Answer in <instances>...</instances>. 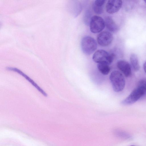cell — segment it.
<instances>
[{
    "label": "cell",
    "mask_w": 146,
    "mask_h": 146,
    "mask_svg": "<svg viewBox=\"0 0 146 146\" xmlns=\"http://www.w3.org/2000/svg\"><path fill=\"white\" fill-rule=\"evenodd\" d=\"M146 93V91L138 86L130 94L121 102L123 105H130L134 103Z\"/></svg>",
    "instance_id": "4"
},
{
    "label": "cell",
    "mask_w": 146,
    "mask_h": 146,
    "mask_svg": "<svg viewBox=\"0 0 146 146\" xmlns=\"http://www.w3.org/2000/svg\"><path fill=\"white\" fill-rule=\"evenodd\" d=\"M135 146L134 145H130V146Z\"/></svg>",
    "instance_id": "18"
},
{
    "label": "cell",
    "mask_w": 146,
    "mask_h": 146,
    "mask_svg": "<svg viewBox=\"0 0 146 146\" xmlns=\"http://www.w3.org/2000/svg\"><path fill=\"white\" fill-rule=\"evenodd\" d=\"M130 61L134 70L138 71L140 69V66L137 55L134 54H132L130 56Z\"/></svg>",
    "instance_id": "11"
},
{
    "label": "cell",
    "mask_w": 146,
    "mask_h": 146,
    "mask_svg": "<svg viewBox=\"0 0 146 146\" xmlns=\"http://www.w3.org/2000/svg\"><path fill=\"white\" fill-rule=\"evenodd\" d=\"M115 55L112 53H110L102 49L96 51L92 56L93 61L98 64L105 63L110 65L113 61Z\"/></svg>",
    "instance_id": "2"
},
{
    "label": "cell",
    "mask_w": 146,
    "mask_h": 146,
    "mask_svg": "<svg viewBox=\"0 0 146 146\" xmlns=\"http://www.w3.org/2000/svg\"><path fill=\"white\" fill-rule=\"evenodd\" d=\"M6 70L17 72L24 77L34 86L40 93L45 97L47 96L46 93L29 76L25 74L19 69L15 68L7 67H6Z\"/></svg>",
    "instance_id": "6"
},
{
    "label": "cell",
    "mask_w": 146,
    "mask_h": 146,
    "mask_svg": "<svg viewBox=\"0 0 146 146\" xmlns=\"http://www.w3.org/2000/svg\"><path fill=\"white\" fill-rule=\"evenodd\" d=\"M98 68L99 71L103 74L107 75L110 72V68L109 65L105 63L98 64Z\"/></svg>",
    "instance_id": "12"
},
{
    "label": "cell",
    "mask_w": 146,
    "mask_h": 146,
    "mask_svg": "<svg viewBox=\"0 0 146 146\" xmlns=\"http://www.w3.org/2000/svg\"><path fill=\"white\" fill-rule=\"evenodd\" d=\"M90 11L87 10L85 12L84 16V21L86 25H89L90 21L92 17Z\"/></svg>",
    "instance_id": "13"
},
{
    "label": "cell",
    "mask_w": 146,
    "mask_h": 146,
    "mask_svg": "<svg viewBox=\"0 0 146 146\" xmlns=\"http://www.w3.org/2000/svg\"><path fill=\"white\" fill-rule=\"evenodd\" d=\"M113 35L110 32L104 31L100 33L97 36V41L98 44L103 46L110 44L112 41Z\"/></svg>",
    "instance_id": "7"
},
{
    "label": "cell",
    "mask_w": 146,
    "mask_h": 146,
    "mask_svg": "<svg viewBox=\"0 0 146 146\" xmlns=\"http://www.w3.org/2000/svg\"><path fill=\"white\" fill-rule=\"evenodd\" d=\"M117 65L126 77L130 76L131 74V68L128 62L124 60H120L117 62Z\"/></svg>",
    "instance_id": "9"
},
{
    "label": "cell",
    "mask_w": 146,
    "mask_h": 146,
    "mask_svg": "<svg viewBox=\"0 0 146 146\" xmlns=\"http://www.w3.org/2000/svg\"><path fill=\"white\" fill-rule=\"evenodd\" d=\"M106 2L104 0H96L94 1V3L96 6L99 7H103Z\"/></svg>",
    "instance_id": "16"
},
{
    "label": "cell",
    "mask_w": 146,
    "mask_h": 146,
    "mask_svg": "<svg viewBox=\"0 0 146 146\" xmlns=\"http://www.w3.org/2000/svg\"><path fill=\"white\" fill-rule=\"evenodd\" d=\"M144 1H145V2L146 3V0H145Z\"/></svg>",
    "instance_id": "19"
},
{
    "label": "cell",
    "mask_w": 146,
    "mask_h": 146,
    "mask_svg": "<svg viewBox=\"0 0 146 146\" xmlns=\"http://www.w3.org/2000/svg\"><path fill=\"white\" fill-rule=\"evenodd\" d=\"M138 86L141 87L146 91V78L140 81L139 83Z\"/></svg>",
    "instance_id": "15"
},
{
    "label": "cell",
    "mask_w": 146,
    "mask_h": 146,
    "mask_svg": "<svg viewBox=\"0 0 146 146\" xmlns=\"http://www.w3.org/2000/svg\"><path fill=\"white\" fill-rule=\"evenodd\" d=\"M104 21L105 25L110 32L115 33L118 31L119 30L118 27L111 17H106Z\"/></svg>",
    "instance_id": "10"
},
{
    "label": "cell",
    "mask_w": 146,
    "mask_h": 146,
    "mask_svg": "<svg viewBox=\"0 0 146 146\" xmlns=\"http://www.w3.org/2000/svg\"><path fill=\"white\" fill-rule=\"evenodd\" d=\"M143 69L145 72L146 73V62H145L143 64Z\"/></svg>",
    "instance_id": "17"
},
{
    "label": "cell",
    "mask_w": 146,
    "mask_h": 146,
    "mask_svg": "<svg viewBox=\"0 0 146 146\" xmlns=\"http://www.w3.org/2000/svg\"><path fill=\"white\" fill-rule=\"evenodd\" d=\"M89 25L91 31L94 33L101 32L104 29L105 26L104 19L101 17L97 15L92 17Z\"/></svg>",
    "instance_id": "5"
},
{
    "label": "cell",
    "mask_w": 146,
    "mask_h": 146,
    "mask_svg": "<svg viewBox=\"0 0 146 146\" xmlns=\"http://www.w3.org/2000/svg\"><path fill=\"white\" fill-rule=\"evenodd\" d=\"M110 79L114 90L117 92L122 91L125 84V78L119 72L115 70L111 74Z\"/></svg>",
    "instance_id": "1"
},
{
    "label": "cell",
    "mask_w": 146,
    "mask_h": 146,
    "mask_svg": "<svg viewBox=\"0 0 146 146\" xmlns=\"http://www.w3.org/2000/svg\"><path fill=\"white\" fill-rule=\"evenodd\" d=\"M122 5V2L120 0H108L106 3V11L109 13H114L119 10Z\"/></svg>",
    "instance_id": "8"
},
{
    "label": "cell",
    "mask_w": 146,
    "mask_h": 146,
    "mask_svg": "<svg viewBox=\"0 0 146 146\" xmlns=\"http://www.w3.org/2000/svg\"><path fill=\"white\" fill-rule=\"evenodd\" d=\"M81 46L83 52L87 55L92 54L97 48V44L95 40L92 37L88 36L83 38Z\"/></svg>",
    "instance_id": "3"
},
{
    "label": "cell",
    "mask_w": 146,
    "mask_h": 146,
    "mask_svg": "<svg viewBox=\"0 0 146 146\" xmlns=\"http://www.w3.org/2000/svg\"><path fill=\"white\" fill-rule=\"evenodd\" d=\"M92 8L94 12L97 14H100L104 12L103 7L97 6L94 3L92 4Z\"/></svg>",
    "instance_id": "14"
}]
</instances>
